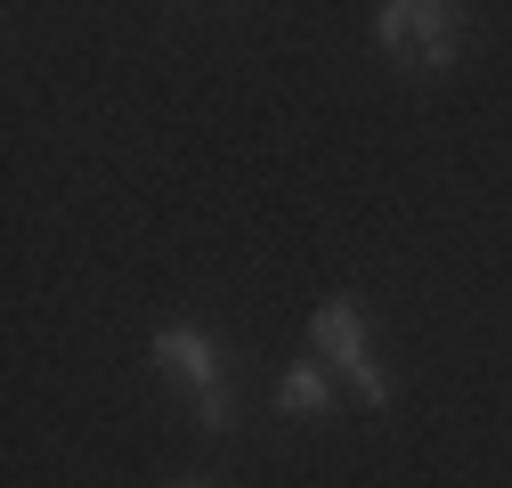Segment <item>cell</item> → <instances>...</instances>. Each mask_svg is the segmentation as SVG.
Masks as SVG:
<instances>
[{
	"mask_svg": "<svg viewBox=\"0 0 512 488\" xmlns=\"http://www.w3.org/2000/svg\"><path fill=\"white\" fill-rule=\"evenodd\" d=\"M155 366L171 383L196 391V415H204V432H228L236 423V391H228V366H220V342L204 326H155Z\"/></svg>",
	"mask_w": 512,
	"mask_h": 488,
	"instance_id": "cell-2",
	"label": "cell"
},
{
	"mask_svg": "<svg viewBox=\"0 0 512 488\" xmlns=\"http://www.w3.org/2000/svg\"><path fill=\"white\" fill-rule=\"evenodd\" d=\"M277 415H285V423L334 415V375H326V358H293V366H285V383H277Z\"/></svg>",
	"mask_w": 512,
	"mask_h": 488,
	"instance_id": "cell-4",
	"label": "cell"
},
{
	"mask_svg": "<svg viewBox=\"0 0 512 488\" xmlns=\"http://www.w3.org/2000/svg\"><path fill=\"white\" fill-rule=\"evenodd\" d=\"M309 342H317V358L326 366H358V358H374L366 342H374V318H366V301L358 293H326L309 310Z\"/></svg>",
	"mask_w": 512,
	"mask_h": 488,
	"instance_id": "cell-3",
	"label": "cell"
},
{
	"mask_svg": "<svg viewBox=\"0 0 512 488\" xmlns=\"http://www.w3.org/2000/svg\"><path fill=\"white\" fill-rule=\"evenodd\" d=\"M179 488H204V480H179Z\"/></svg>",
	"mask_w": 512,
	"mask_h": 488,
	"instance_id": "cell-5",
	"label": "cell"
},
{
	"mask_svg": "<svg viewBox=\"0 0 512 488\" xmlns=\"http://www.w3.org/2000/svg\"><path fill=\"white\" fill-rule=\"evenodd\" d=\"M374 49L407 74H447L456 66V9H439V0H391V9H374Z\"/></svg>",
	"mask_w": 512,
	"mask_h": 488,
	"instance_id": "cell-1",
	"label": "cell"
}]
</instances>
